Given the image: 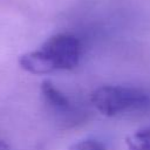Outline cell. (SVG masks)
<instances>
[{
	"label": "cell",
	"instance_id": "6da1fadb",
	"mask_svg": "<svg viewBox=\"0 0 150 150\" xmlns=\"http://www.w3.org/2000/svg\"><path fill=\"white\" fill-rule=\"evenodd\" d=\"M80 55V40L71 34L61 33L50 36L39 49L21 55L19 64L32 74H49L75 68Z\"/></svg>",
	"mask_w": 150,
	"mask_h": 150
},
{
	"label": "cell",
	"instance_id": "7a4b0ae2",
	"mask_svg": "<svg viewBox=\"0 0 150 150\" xmlns=\"http://www.w3.org/2000/svg\"><path fill=\"white\" fill-rule=\"evenodd\" d=\"M90 101L102 115L112 117L122 112L141 109L149 104L150 97L141 89L122 86H102L91 93Z\"/></svg>",
	"mask_w": 150,
	"mask_h": 150
},
{
	"label": "cell",
	"instance_id": "3957f363",
	"mask_svg": "<svg viewBox=\"0 0 150 150\" xmlns=\"http://www.w3.org/2000/svg\"><path fill=\"white\" fill-rule=\"evenodd\" d=\"M41 96L43 102L50 108L53 111L66 115V114H71L73 112V105L71 102L68 100V97L61 93L50 81L46 80L41 84Z\"/></svg>",
	"mask_w": 150,
	"mask_h": 150
},
{
	"label": "cell",
	"instance_id": "277c9868",
	"mask_svg": "<svg viewBox=\"0 0 150 150\" xmlns=\"http://www.w3.org/2000/svg\"><path fill=\"white\" fill-rule=\"evenodd\" d=\"M127 150H150V128L141 129L125 138Z\"/></svg>",
	"mask_w": 150,
	"mask_h": 150
},
{
	"label": "cell",
	"instance_id": "5b68a950",
	"mask_svg": "<svg viewBox=\"0 0 150 150\" xmlns=\"http://www.w3.org/2000/svg\"><path fill=\"white\" fill-rule=\"evenodd\" d=\"M68 150H105V146L95 139H82L71 144Z\"/></svg>",
	"mask_w": 150,
	"mask_h": 150
},
{
	"label": "cell",
	"instance_id": "8992f818",
	"mask_svg": "<svg viewBox=\"0 0 150 150\" xmlns=\"http://www.w3.org/2000/svg\"><path fill=\"white\" fill-rule=\"evenodd\" d=\"M8 146H7V144L4 142V141H1L0 139V150H5V149H7Z\"/></svg>",
	"mask_w": 150,
	"mask_h": 150
},
{
	"label": "cell",
	"instance_id": "52a82bcc",
	"mask_svg": "<svg viewBox=\"0 0 150 150\" xmlns=\"http://www.w3.org/2000/svg\"><path fill=\"white\" fill-rule=\"evenodd\" d=\"M5 150H8V148H7V149H5Z\"/></svg>",
	"mask_w": 150,
	"mask_h": 150
}]
</instances>
